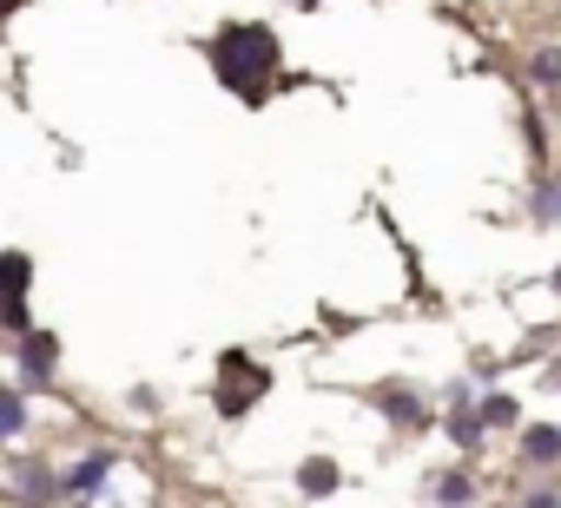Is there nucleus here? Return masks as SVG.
I'll list each match as a JSON object with an SVG mask.
<instances>
[{
	"label": "nucleus",
	"mask_w": 561,
	"mask_h": 508,
	"mask_svg": "<svg viewBox=\"0 0 561 508\" xmlns=\"http://www.w3.org/2000/svg\"><path fill=\"white\" fill-rule=\"evenodd\" d=\"M416 495H423L430 508H476V501H482V475H476L469 462H443L436 475L416 482Z\"/></svg>",
	"instance_id": "0eeeda50"
},
{
	"label": "nucleus",
	"mask_w": 561,
	"mask_h": 508,
	"mask_svg": "<svg viewBox=\"0 0 561 508\" xmlns=\"http://www.w3.org/2000/svg\"><path fill=\"white\" fill-rule=\"evenodd\" d=\"M60 357H67V344H60V331H27V337H14L8 344V377L21 383V390H47L54 377H60Z\"/></svg>",
	"instance_id": "39448f33"
},
{
	"label": "nucleus",
	"mask_w": 561,
	"mask_h": 508,
	"mask_svg": "<svg viewBox=\"0 0 561 508\" xmlns=\"http://www.w3.org/2000/svg\"><path fill=\"white\" fill-rule=\"evenodd\" d=\"M522 211H528V224H535V231H548V224H561V165H554V172H528V192H522Z\"/></svg>",
	"instance_id": "1a4fd4ad"
},
{
	"label": "nucleus",
	"mask_w": 561,
	"mask_h": 508,
	"mask_svg": "<svg viewBox=\"0 0 561 508\" xmlns=\"http://www.w3.org/2000/svg\"><path fill=\"white\" fill-rule=\"evenodd\" d=\"M541 363H548V370H541V377H535V383H541V390H548V396H561V350H548V357H541Z\"/></svg>",
	"instance_id": "dca6fc26"
},
{
	"label": "nucleus",
	"mask_w": 561,
	"mask_h": 508,
	"mask_svg": "<svg viewBox=\"0 0 561 508\" xmlns=\"http://www.w3.org/2000/svg\"><path fill=\"white\" fill-rule=\"evenodd\" d=\"M205 67H211V80L238 100V106H271L285 86H298L291 73H285V41H277V27L271 21H218L211 34H205Z\"/></svg>",
	"instance_id": "f257e3e1"
},
{
	"label": "nucleus",
	"mask_w": 561,
	"mask_h": 508,
	"mask_svg": "<svg viewBox=\"0 0 561 508\" xmlns=\"http://www.w3.org/2000/svg\"><path fill=\"white\" fill-rule=\"evenodd\" d=\"M119 469H126V455L106 449V442H93L87 455L67 462V501H73V508H106V488H113Z\"/></svg>",
	"instance_id": "423d86ee"
},
{
	"label": "nucleus",
	"mask_w": 561,
	"mask_h": 508,
	"mask_svg": "<svg viewBox=\"0 0 561 508\" xmlns=\"http://www.w3.org/2000/svg\"><path fill=\"white\" fill-rule=\"evenodd\" d=\"M27 396H34V390H21L14 377H8V390H0V442H8V449H21V436H27V423H34V416H27Z\"/></svg>",
	"instance_id": "f8f14e48"
},
{
	"label": "nucleus",
	"mask_w": 561,
	"mask_h": 508,
	"mask_svg": "<svg viewBox=\"0 0 561 508\" xmlns=\"http://www.w3.org/2000/svg\"><path fill=\"white\" fill-rule=\"evenodd\" d=\"M285 8H298V14H318V8H324V0H285Z\"/></svg>",
	"instance_id": "f3484780"
},
{
	"label": "nucleus",
	"mask_w": 561,
	"mask_h": 508,
	"mask_svg": "<svg viewBox=\"0 0 561 508\" xmlns=\"http://www.w3.org/2000/svg\"><path fill=\"white\" fill-rule=\"evenodd\" d=\"M370 409H377L397 436H430V429H443V409H436L430 390L410 383V377H383V383H370Z\"/></svg>",
	"instance_id": "7ed1b4c3"
},
{
	"label": "nucleus",
	"mask_w": 561,
	"mask_h": 508,
	"mask_svg": "<svg viewBox=\"0 0 561 508\" xmlns=\"http://www.w3.org/2000/svg\"><path fill=\"white\" fill-rule=\"evenodd\" d=\"M67 501V469L41 455H8V508H60Z\"/></svg>",
	"instance_id": "20e7f679"
},
{
	"label": "nucleus",
	"mask_w": 561,
	"mask_h": 508,
	"mask_svg": "<svg viewBox=\"0 0 561 508\" xmlns=\"http://www.w3.org/2000/svg\"><path fill=\"white\" fill-rule=\"evenodd\" d=\"M515 462L535 469V475H561V423L528 416V429L515 436Z\"/></svg>",
	"instance_id": "6e6552de"
},
{
	"label": "nucleus",
	"mask_w": 561,
	"mask_h": 508,
	"mask_svg": "<svg viewBox=\"0 0 561 508\" xmlns=\"http://www.w3.org/2000/svg\"><path fill=\"white\" fill-rule=\"evenodd\" d=\"M264 396H271V363H257V357L238 350V344L211 357V416H218V423H244Z\"/></svg>",
	"instance_id": "f03ea898"
},
{
	"label": "nucleus",
	"mask_w": 561,
	"mask_h": 508,
	"mask_svg": "<svg viewBox=\"0 0 561 508\" xmlns=\"http://www.w3.org/2000/svg\"><path fill=\"white\" fill-rule=\"evenodd\" d=\"M515 508H561V475H535Z\"/></svg>",
	"instance_id": "2eb2a0df"
},
{
	"label": "nucleus",
	"mask_w": 561,
	"mask_h": 508,
	"mask_svg": "<svg viewBox=\"0 0 561 508\" xmlns=\"http://www.w3.org/2000/svg\"><path fill=\"white\" fill-rule=\"evenodd\" d=\"M443 436L456 442V455H476V449L489 442V423L476 416V403H469V409H443Z\"/></svg>",
	"instance_id": "ddd939ff"
},
{
	"label": "nucleus",
	"mask_w": 561,
	"mask_h": 508,
	"mask_svg": "<svg viewBox=\"0 0 561 508\" xmlns=\"http://www.w3.org/2000/svg\"><path fill=\"white\" fill-rule=\"evenodd\" d=\"M291 482H298V495H305V501H324V495H337V488H344V462H337V455H305Z\"/></svg>",
	"instance_id": "9b49d317"
},
{
	"label": "nucleus",
	"mask_w": 561,
	"mask_h": 508,
	"mask_svg": "<svg viewBox=\"0 0 561 508\" xmlns=\"http://www.w3.org/2000/svg\"><path fill=\"white\" fill-rule=\"evenodd\" d=\"M476 416L489 423V436H522V429H528V409H522L515 390H482V396H476Z\"/></svg>",
	"instance_id": "9d476101"
},
{
	"label": "nucleus",
	"mask_w": 561,
	"mask_h": 508,
	"mask_svg": "<svg viewBox=\"0 0 561 508\" xmlns=\"http://www.w3.org/2000/svg\"><path fill=\"white\" fill-rule=\"evenodd\" d=\"M528 86L535 93H561V41L528 47Z\"/></svg>",
	"instance_id": "4468645a"
},
{
	"label": "nucleus",
	"mask_w": 561,
	"mask_h": 508,
	"mask_svg": "<svg viewBox=\"0 0 561 508\" xmlns=\"http://www.w3.org/2000/svg\"><path fill=\"white\" fill-rule=\"evenodd\" d=\"M548 291H554V298H561V265H554V272H548Z\"/></svg>",
	"instance_id": "a211bd4d"
}]
</instances>
